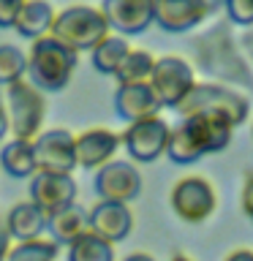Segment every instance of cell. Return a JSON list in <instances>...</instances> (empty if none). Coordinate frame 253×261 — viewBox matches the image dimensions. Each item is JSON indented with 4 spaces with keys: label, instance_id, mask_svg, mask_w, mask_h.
Here are the masks:
<instances>
[{
    "label": "cell",
    "instance_id": "cell-1",
    "mask_svg": "<svg viewBox=\"0 0 253 261\" xmlns=\"http://www.w3.org/2000/svg\"><path fill=\"white\" fill-rule=\"evenodd\" d=\"M191 49V63L193 68H199L210 82L234 87L240 93H253V68L240 52L234 28L229 22H215L207 30L196 33L188 41Z\"/></svg>",
    "mask_w": 253,
    "mask_h": 261
},
{
    "label": "cell",
    "instance_id": "cell-2",
    "mask_svg": "<svg viewBox=\"0 0 253 261\" xmlns=\"http://www.w3.org/2000/svg\"><path fill=\"white\" fill-rule=\"evenodd\" d=\"M79 65V55L57 44L52 36H41L30 44L28 52V73L24 79L41 93H63L71 85L73 71Z\"/></svg>",
    "mask_w": 253,
    "mask_h": 261
},
{
    "label": "cell",
    "instance_id": "cell-3",
    "mask_svg": "<svg viewBox=\"0 0 253 261\" xmlns=\"http://www.w3.org/2000/svg\"><path fill=\"white\" fill-rule=\"evenodd\" d=\"M174 112L180 114V120L193 117V114H220L234 128H240L250 117V98L218 82H196L174 106Z\"/></svg>",
    "mask_w": 253,
    "mask_h": 261
},
{
    "label": "cell",
    "instance_id": "cell-4",
    "mask_svg": "<svg viewBox=\"0 0 253 261\" xmlns=\"http://www.w3.org/2000/svg\"><path fill=\"white\" fill-rule=\"evenodd\" d=\"M109 24H106L104 14L98 6H85V3H73L65 6L60 11H55V22L49 28L57 44H63L71 52H93L101 41L109 36Z\"/></svg>",
    "mask_w": 253,
    "mask_h": 261
},
{
    "label": "cell",
    "instance_id": "cell-5",
    "mask_svg": "<svg viewBox=\"0 0 253 261\" xmlns=\"http://www.w3.org/2000/svg\"><path fill=\"white\" fill-rule=\"evenodd\" d=\"M6 101V117H8V134L22 142H33L46 120V95L38 87H33L28 79H19L14 85L3 87Z\"/></svg>",
    "mask_w": 253,
    "mask_h": 261
},
{
    "label": "cell",
    "instance_id": "cell-6",
    "mask_svg": "<svg viewBox=\"0 0 253 261\" xmlns=\"http://www.w3.org/2000/svg\"><path fill=\"white\" fill-rule=\"evenodd\" d=\"M196 82H199L196 79V68L185 57L163 55V57H155V65H153L147 85H150L153 95L158 98L161 109H174Z\"/></svg>",
    "mask_w": 253,
    "mask_h": 261
},
{
    "label": "cell",
    "instance_id": "cell-7",
    "mask_svg": "<svg viewBox=\"0 0 253 261\" xmlns=\"http://www.w3.org/2000/svg\"><path fill=\"white\" fill-rule=\"evenodd\" d=\"M171 212L183 220V223H204L207 218H212V212L218 207V193L215 185L207 177H183L171 185L169 193Z\"/></svg>",
    "mask_w": 253,
    "mask_h": 261
},
{
    "label": "cell",
    "instance_id": "cell-8",
    "mask_svg": "<svg viewBox=\"0 0 253 261\" xmlns=\"http://www.w3.org/2000/svg\"><path fill=\"white\" fill-rule=\"evenodd\" d=\"M30 144L36 174H73L77 155H73V134L68 128L41 130Z\"/></svg>",
    "mask_w": 253,
    "mask_h": 261
},
{
    "label": "cell",
    "instance_id": "cell-9",
    "mask_svg": "<svg viewBox=\"0 0 253 261\" xmlns=\"http://www.w3.org/2000/svg\"><path fill=\"white\" fill-rule=\"evenodd\" d=\"M169 122L161 117H147L128 122L125 130L120 134V144L125 147V152L131 155V163H153L166 152L169 142Z\"/></svg>",
    "mask_w": 253,
    "mask_h": 261
},
{
    "label": "cell",
    "instance_id": "cell-10",
    "mask_svg": "<svg viewBox=\"0 0 253 261\" xmlns=\"http://www.w3.org/2000/svg\"><path fill=\"white\" fill-rule=\"evenodd\" d=\"M120 150V134L106 125H93L79 134H73V155L77 166L87 171H98L106 163L114 161V152Z\"/></svg>",
    "mask_w": 253,
    "mask_h": 261
},
{
    "label": "cell",
    "instance_id": "cell-11",
    "mask_svg": "<svg viewBox=\"0 0 253 261\" xmlns=\"http://www.w3.org/2000/svg\"><path fill=\"white\" fill-rule=\"evenodd\" d=\"M215 11L212 0H153V24L166 33H188Z\"/></svg>",
    "mask_w": 253,
    "mask_h": 261
},
{
    "label": "cell",
    "instance_id": "cell-12",
    "mask_svg": "<svg viewBox=\"0 0 253 261\" xmlns=\"http://www.w3.org/2000/svg\"><path fill=\"white\" fill-rule=\"evenodd\" d=\"M95 193L101 196V201L131 204L142 193V174H139L136 163L112 161L104 169H98L95 171Z\"/></svg>",
    "mask_w": 253,
    "mask_h": 261
},
{
    "label": "cell",
    "instance_id": "cell-13",
    "mask_svg": "<svg viewBox=\"0 0 253 261\" xmlns=\"http://www.w3.org/2000/svg\"><path fill=\"white\" fill-rule=\"evenodd\" d=\"M77 193L79 188L71 174H33L30 177V201L46 218L77 204Z\"/></svg>",
    "mask_w": 253,
    "mask_h": 261
},
{
    "label": "cell",
    "instance_id": "cell-14",
    "mask_svg": "<svg viewBox=\"0 0 253 261\" xmlns=\"http://www.w3.org/2000/svg\"><path fill=\"white\" fill-rule=\"evenodd\" d=\"M98 8L109 30H117L122 38L139 36L153 24V0H104Z\"/></svg>",
    "mask_w": 253,
    "mask_h": 261
},
{
    "label": "cell",
    "instance_id": "cell-15",
    "mask_svg": "<svg viewBox=\"0 0 253 261\" xmlns=\"http://www.w3.org/2000/svg\"><path fill=\"white\" fill-rule=\"evenodd\" d=\"M87 228L104 242L117 245L134 228V212L128 204L117 201H98L93 210H87Z\"/></svg>",
    "mask_w": 253,
    "mask_h": 261
},
{
    "label": "cell",
    "instance_id": "cell-16",
    "mask_svg": "<svg viewBox=\"0 0 253 261\" xmlns=\"http://www.w3.org/2000/svg\"><path fill=\"white\" fill-rule=\"evenodd\" d=\"M163 155H169V161L177 163V166H191V163L201 161L207 155L199 128H196V122L191 117H183L177 125L169 128V142Z\"/></svg>",
    "mask_w": 253,
    "mask_h": 261
},
{
    "label": "cell",
    "instance_id": "cell-17",
    "mask_svg": "<svg viewBox=\"0 0 253 261\" xmlns=\"http://www.w3.org/2000/svg\"><path fill=\"white\" fill-rule=\"evenodd\" d=\"M114 112L125 122H136L147 117H158L161 103L153 95L150 85H122L114 90Z\"/></svg>",
    "mask_w": 253,
    "mask_h": 261
},
{
    "label": "cell",
    "instance_id": "cell-18",
    "mask_svg": "<svg viewBox=\"0 0 253 261\" xmlns=\"http://www.w3.org/2000/svg\"><path fill=\"white\" fill-rule=\"evenodd\" d=\"M6 231L16 242H28V240H41V234L46 231V215L41 212L30 199L28 201H16L8 215L3 218Z\"/></svg>",
    "mask_w": 253,
    "mask_h": 261
},
{
    "label": "cell",
    "instance_id": "cell-19",
    "mask_svg": "<svg viewBox=\"0 0 253 261\" xmlns=\"http://www.w3.org/2000/svg\"><path fill=\"white\" fill-rule=\"evenodd\" d=\"M55 22V6L49 0H22L19 14H16L14 30L22 38L36 41L41 36H49V28Z\"/></svg>",
    "mask_w": 253,
    "mask_h": 261
},
{
    "label": "cell",
    "instance_id": "cell-20",
    "mask_svg": "<svg viewBox=\"0 0 253 261\" xmlns=\"http://www.w3.org/2000/svg\"><path fill=\"white\" fill-rule=\"evenodd\" d=\"M46 231L52 237L55 245H71L79 240L82 234H87V210L79 204H71L60 212H55L52 218H46Z\"/></svg>",
    "mask_w": 253,
    "mask_h": 261
},
{
    "label": "cell",
    "instance_id": "cell-21",
    "mask_svg": "<svg viewBox=\"0 0 253 261\" xmlns=\"http://www.w3.org/2000/svg\"><path fill=\"white\" fill-rule=\"evenodd\" d=\"M191 120L196 122V128H199V136H201V142H204L207 155L223 152L226 147L232 144L234 125L226 117H220V114H193Z\"/></svg>",
    "mask_w": 253,
    "mask_h": 261
},
{
    "label": "cell",
    "instance_id": "cell-22",
    "mask_svg": "<svg viewBox=\"0 0 253 261\" xmlns=\"http://www.w3.org/2000/svg\"><path fill=\"white\" fill-rule=\"evenodd\" d=\"M0 166L6 169L8 177L24 179L36 174V161H33V144L22 142V139H11L0 150Z\"/></svg>",
    "mask_w": 253,
    "mask_h": 261
},
{
    "label": "cell",
    "instance_id": "cell-23",
    "mask_svg": "<svg viewBox=\"0 0 253 261\" xmlns=\"http://www.w3.org/2000/svg\"><path fill=\"white\" fill-rule=\"evenodd\" d=\"M155 65V55L147 52V49H128V55L122 57L120 68L114 71V79H117V87L122 85H147Z\"/></svg>",
    "mask_w": 253,
    "mask_h": 261
},
{
    "label": "cell",
    "instance_id": "cell-24",
    "mask_svg": "<svg viewBox=\"0 0 253 261\" xmlns=\"http://www.w3.org/2000/svg\"><path fill=\"white\" fill-rule=\"evenodd\" d=\"M128 38H122V36H106L101 44H98L93 49V68L98 73H106V76H114V71L120 68V63H122V57L128 55Z\"/></svg>",
    "mask_w": 253,
    "mask_h": 261
},
{
    "label": "cell",
    "instance_id": "cell-25",
    "mask_svg": "<svg viewBox=\"0 0 253 261\" xmlns=\"http://www.w3.org/2000/svg\"><path fill=\"white\" fill-rule=\"evenodd\" d=\"M65 261H114V245L104 242L93 231H87L68 245Z\"/></svg>",
    "mask_w": 253,
    "mask_h": 261
},
{
    "label": "cell",
    "instance_id": "cell-26",
    "mask_svg": "<svg viewBox=\"0 0 253 261\" xmlns=\"http://www.w3.org/2000/svg\"><path fill=\"white\" fill-rule=\"evenodd\" d=\"M60 245L52 240H28V242H14L8 248L6 261H57Z\"/></svg>",
    "mask_w": 253,
    "mask_h": 261
},
{
    "label": "cell",
    "instance_id": "cell-27",
    "mask_svg": "<svg viewBox=\"0 0 253 261\" xmlns=\"http://www.w3.org/2000/svg\"><path fill=\"white\" fill-rule=\"evenodd\" d=\"M28 73V55L14 44H0V87L24 79Z\"/></svg>",
    "mask_w": 253,
    "mask_h": 261
},
{
    "label": "cell",
    "instance_id": "cell-28",
    "mask_svg": "<svg viewBox=\"0 0 253 261\" xmlns=\"http://www.w3.org/2000/svg\"><path fill=\"white\" fill-rule=\"evenodd\" d=\"M226 6V22L232 24H240V28H250L253 24V0H223Z\"/></svg>",
    "mask_w": 253,
    "mask_h": 261
},
{
    "label": "cell",
    "instance_id": "cell-29",
    "mask_svg": "<svg viewBox=\"0 0 253 261\" xmlns=\"http://www.w3.org/2000/svg\"><path fill=\"white\" fill-rule=\"evenodd\" d=\"M240 210L253 220V169L242 174V188H240Z\"/></svg>",
    "mask_w": 253,
    "mask_h": 261
},
{
    "label": "cell",
    "instance_id": "cell-30",
    "mask_svg": "<svg viewBox=\"0 0 253 261\" xmlns=\"http://www.w3.org/2000/svg\"><path fill=\"white\" fill-rule=\"evenodd\" d=\"M19 6H22V0H0V30L14 28Z\"/></svg>",
    "mask_w": 253,
    "mask_h": 261
},
{
    "label": "cell",
    "instance_id": "cell-31",
    "mask_svg": "<svg viewBox=\"0 0 253 261\" xmlns=\"http://www.w3.org/2000/svg\"><path fill=\"white\" fill-rule=\"evenodd\" d=\"M237 44H240L242 57L248 60V65L253 68V24H250V28H245L240 36H237Z\"/></svg>",
    "mask_w": 253,
    "mask_h": 261
},
{
    "label": "cell",
    "instance_id": "cell-32",
    "mask_svg": "<svg viewBox=\"0 0 253 261\" xmlns=\"http://www.w3.org/2000/svg\"><path fill=\"white\" fill-rule=\"evenodd\" d=\"M8 248H11V237H8V231H6V223H3V218H0V261H6V256H8Z\"/></svg>",
    "mask_w": 253,
    "mask_h": 261
},
{
    "label": "cell",
    "instance_id": "cell-33",
    "mask_svg": "<svg viewBox=\"0 0 253 261\" xmlns=\"http://www.w3.org/2000/svg\"><path fill=\"white\" fill-rule=\"evenodd\" d=\"M223 261H253V250L250 248H237V250L229 253Z\"/></svg>",
    "mask_w": 253,
    "mask_h": 261
},
{
    "label": "cell",
    "instance_id": "cell-34",
    "mask_svg": "<svg viewBox=\"0 0 253 261\" xmlns=\"http://www.w3.org/2000/svg\"><path fill=\"white\" fill-rule=\"evenodd\" d=\"M8 134V117H6V101H3V90H0V142Z\"/></svg>",
    "mask_w": 253,
    "mask_h": 261
},
{
    "label": "cell",
    "instance_id": "cell-35",
    "mask_svg": "<svg viewBox=\"0 0 253 261\" xmlns=\"http://www.w3.org/2000/svg\"><path fill=\"white\" fill-rule=\"evenodd\" d=\"M122 261H155L153 253H147V250H134V253H128Z\"/></svg>",
    "mask_w": 253,
    "mask_h": 261
},
{
    "label": "cell",
    "instance_id": "cell-36",
    "mask_svg": "<svg viewBox=\"0 0 253 261\" xmlns=\"http://www.w3.org/2000/svg\"><path fill=\"white\" fill-rule=\"evenodd\" d=\"M169 261H193V258L188 256V253H174V256H171Z\"/></svg>",
    "mask_w": 253,
    "mask_h": 261
},
{
    "label": "cell",
    "instance_id": "cell-37",
    "mask_svg": "<svg viewBox=\"0 0 253 261\" xmlns=\"http://www.w3.org/2000/svg\"><path fill=\"white\" fill-rule=\"evenodd\" d=\"M212 3H215V0H212Z\"/></svg>",
    "mask_w": 253,
    "mask_h": 261
}]
</instances>
